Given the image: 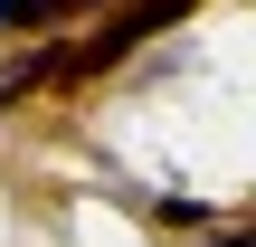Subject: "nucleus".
<instances>
[{
    "label": "nucleus",
    "mask_w": 256,
    "mask_h": 247,
    "mask_svg": "<svg viewBox=\"0 0 256 247\" xmlns=\"http://www.w3.org/2000/svg\"><path fill=\"white\" fill-rule=\"evenodd\" d=\"M190 10H200V0H124V10H114V19L86 38V48H66V57H57V76H95V67H114L133 38H152V29H180Z\"/></svg>",
    "instance_id": "f257e3e1"
},
{
    "label": "nucleus",
    "mask_w": 256,
    "mask_h": 247,
    "mask_svg": "<svg viewBox=\"0 0 256 247\" xmlns=\"http://www.w3.org/2000/svg\"><path fill=\"white\" fill-rule=\"evenodd\" d=\"M66 0H0V29H48Z\"/></svg>",
    "instance_id": "f03ea898"
}]
</instances>
